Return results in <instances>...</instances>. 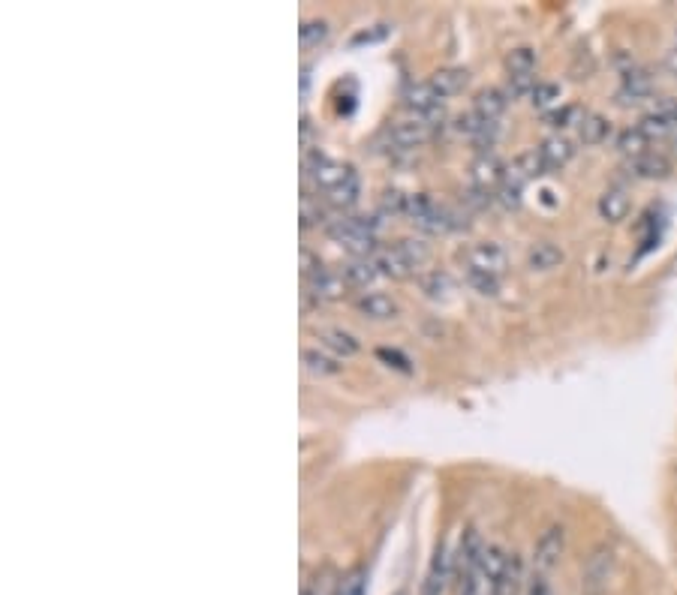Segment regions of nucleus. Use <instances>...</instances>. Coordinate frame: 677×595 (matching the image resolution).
Segmentation results:
<instances>
[{"label": "nucleus", "mask_w": 677, "mask_h": 595, "mask_svg": "<svg viewBox=\"0 0 677 595\" xmlns=\"http://www.w3.org/2000/svg\"><path fill=\"white\" fill-rule=\"evenodd\" d=\"M662 70H665L671 79H677V46H671V49L662 55Z\"/></svg>", "instance_id": "c9c22d12"}, {"label": "nucleus", "mask_w": 677, "mask_h": 595, "mask_svg": "<svg viewBox=\"0 0 677 595\" xmlns=\"http://www.w3.org/2000/svg\"><path fill=\"white\" fill-rule=\"evenodd\" d=\"M452 574H455V556H449L446 547H440L437 556H434V562H431V568H428L422 595H443L446 586H449V580H452Z\"/></svg>", "instance_id": "1a4fd4ad"}, {"label": "nucleus", "mask_w": 677, "mask_h": 595, "mask_svg": "<svg viewBox=\"0 0 677 595\" xmlns=\"http://www.w3.org/2000/svg\"><path fill=\"white\" fill-rule=\"evenodd\" d=\"M464 262H467V271H479V274H491V277H500L509 265V256L500 244L494 241H485V244H476L464 253Z\"/></svg>", "instance_id": "20e7f679"}, {"label": "nucleus", "mask_w": 677, "mask_h": 595, "mask_svg": "<svg viewBox=\"0 0 677 595\" xmlns=\"http://www.w3.org/2000/svg\"><path fill=\"white\" fill-rule=\"evenodd\" d=\"M524 595H551V586H548V580H545V574H539V577H533L530 580V586H527V592Z\"/></svg>", "instance_id": "e433bc0d"}, {"label": "nucleus", "mask_w": 677, "mask_h": 595, "mask_svg": "<svg viewBox=\"0 0 677 595\" xmlns=\"http://www.w3.org/2000/svg\"><path fill=\"white\" fill-rule=\"evenodd\" d=\"M404 103L410 109V115H419V118H428L434 124L443 121V97L434 91L431 82H419V85H410L407 94H404Z\"/></svg>", "instance_id": "7ed1b4c3"}, {"label": "nucleus", "mask_w": 677, "mask_h": 595, "mask_svg": "<svg viewBox=\"0 0 677 595\" xmlns=\"http://www.w3.org/2000/svg\"><path fill=\"white\" fill-rule=\"evenodd\" d=\"M301 361H304V370L313 373V376H337L341 373V361L319 352V349H304Z\"/></svg>", "instance_id": "aec40b11"}, {"label": "nucleus", "mask_w": 677, "mask_h": 595, "mask_svg": "<svg viewBox=\"0 0 677 595\" xmlns=\"http://www.w3.org/2000/svg\"><path fill=\"white\" fill-rule=\"evenodd\" d=\"M506 166L494 157V154H479V160L473 163V187L485 190V193H497L503 184Z\"/></svg>", "instance_id": "6e6552de"}, {"label": "nucleus", "mask_w": 677, "mask_h": 595, "mask_svg": "<svg viewBox=\"0 0 677 595\" xmlns=\"http://www.w3.org/2000/svg\"><path fill=\"white\" fill-rule=\"evenodd\" d=\"M398 250L404 253V259L410 262V268L416 271V268H422L428 259H431V247L422 241V238H404L401 244H398Z\"/></svg>", "instance_id": "393cba45"}, {"label": "nucleus", "mask_w": 677, "mask_h": 595, "mask_svg": "<svg viewBox=\"0 0 677 595\" xmlns=\"http://www.w3.org/2000/svg\"><path fill=\"white\" fill-rule=\"evenodd\" d=\"M365 586H368L365 571H353L347 580H341V586H337L331 595H365Z\"/></svg>", "instance_id": "473e14b6"}, {"label": "nucleus", "mask_w": 677, "mask_h": 595, "mask_svg": "<svg viewBox=\"0 0 677 595\" xmlns=\"http://www.w3.org/2000/svg\"><path fill=\"white\" fill-rule=\"evenodd\" d=\"M307 286H310V295H313L316 301H334V298H341V295L350 289L347 280H344V274L328 271V268H322L316 277H310Z\"/></svg>", "instance_id": "9b49d317"}, {"label": "nucleus", "mask_w": 677, "mask_h": 595, "mask_svg": "<svg viewBox=\"0 0 677 595\" xmlns=\"http://www.w3.org/2000/svg\"><path fill=\"white\" fill-rule=\"evenodd\" d=\"M668 145L674 148V154H677V112L671 115V130H668Z\"/></svg>", "instance_id": "58836bf2"}, {"label": "nucleus", "mask_w": 677, "mask_h": 595, "mask_svg": "<svg viewBox=\"0 0 677 595\" xmlns=\"http://www.w3.org/2000/svg\"><path fill=\"white\" fill-rule=\"evenodd\" d=\"M434 130H437L434 121L419 118V115H410V118L395 121V124L389 127V136H392V142L401 145V148H419V145H425V142L434 136Z\"/></svg>", "instance_id": "39448f33"}, {"label": "nucleus", "mask_w": 677, "mask_h": 595, "mask_svg": "<svg viewBox=\"0 0 677 595\" xmlns=\"http://www.w3.org/2000/svg\"><path fill=\"white\" fill-rule=\"evenodd\" d=\"M650 139L638 130V124L635 127H629V130H623L620 133V139H617V148L629 157V160H635V157H644V154H650Z\"/></svg>", "instance_id": "4be33fe9"}, {"label": "nucleus", "mask_w": 677, "mask_h": 595, "mask_svg": "<svg viewBox=\"0 0 677 595\" xmlns=\"http://www.w3.org/2000/svg\"><path fill=\"white\" fill-rule=\"evenodd\" d=\"M509 556L497 544H485L476 565L461 577V595H503Z\"/></svg>", "instance_id": "f257e3e1"}, {"label": "nucleus", "mask_w": 677, "mask_h": 595, "mask_svg": "<svg viewBox=\"0 0 677 595\" xmlns=\"http://www.w3.org/2000/svg\"><path fill=\"white\" fill-rule=\"evenodd\" d=\"M304 172L310 175V181H313V184H316L325 196L356 175L350 166H341V163H334V160H328V157H322V154H313V157L307 160Z\"/></svg>", "instance_id": "f03ea898"}, {"label": "nucleus", "mask_w": 677, "mask_h": 595, "mask_svg": "<svg viewBox=\"0 0 677 595\" xmlns=\"http://www.w3.org/2000/svg\"><path fill=\"white\" fill-rule=\"evenodd\" d=\"M356 199H359V178L356 175L350 181H344L337 190L328 193V202L337 205V208H350V205H356Z\"/></svg>", "instance_id": "bb28decb"}, {"label": "nucleus", "mask_w": 677, "mask_h": 595, "mask_svg": "<svg viewBox=\"0 0 677 595\" xmlns=\"http://www.w3.org/2000/svg\"><path fill=\"white\" fill-rule=\"evenodd\" d=\"M560 262H563V250H560L557 244H551V241H539V244H533L530 253H527V265H530L533 271H551V268H557Z\"/></svg>", "instance_id": "6ab92c4d"}, {"label": "nucleus", "mask_w": 677, "mask_h": 595, "mask_svg": "<svg viewBox=\"0 0 677 595\" xmlns=\"http://www.w3.org/2000/svg\"><path fill=\"white\" fill-rule=\"evenodd\" d=\"M431 85L440 97H455L470 85V73L464 67H446V70H437L431 76Z\"/></svg>", "instance_id": "dca6fc26"}, {"label": "nucleus", "mask_w": 677, "mask_h": 595, "mask_svg": "<svg viewBox=\"0 0 677 595\" xmlns=\"http://www.w3.org/2000/svg\"><path fill=\"white\" fill-rule=\"evenodd\" d=\"M319 340H322V346L328 349V352H334L337 358H353V355H359V340L350 334V331H344V328H322L319 334H316Z\"/></svg>", "instance_id": "ddd939ff"}, {"label": "nucleus", "mask_w": 677, "mask_h": 595, "mask_svg": "<svg viewBox=\"0 0 677 595\" xmlns=\"http://www.w3.org/2000/svg\"><path fill=\"white\" fill-rule=\"evenodd\" d=\"M557 100H560V88L551 85V82H539L536 91H533V97H530V103H533L536 109H551Z\"/></svg>", "instance_id": "cd10ccee"}, {"label": "nucleus", "mask_w": 677, "mask_h": 595, "mask_svg": "<svg viewBox=\"0 0 677 595\" xmlns=\"http://www.w3.org/2000/svg\"><path fill=\"white\" fill-rule=\"evenodd\" d=\"M386 34H389V28H386V25H383V28H380V31H371V34H368V31H365V34H359V37H356V40H353V43H377V40H383V37H386Z\"/></svg>", "instance_id": "4c0bfd02"}, {"label": "nucleus", "mask_w": 677, "mask_h": 595, "mask_svg": "<svg viewBox=\"0 0 677 595\" xmlns=\"http://www.w3.org/2000/svg\"><path fill=\"white\" fill-rule=\"evenodd\" d=\"M626 214H629V196H626V190L614 187V190H605L599 196V217L605 223H620V220H626Z\"/></svg>", "instance_id": "a211bd4d"}, {"label": "nucleus", "mask_w": 677, "mask_h": 595, "mask_svg": "<svg viewBox=\"0 0 677 595\" xmlns=\"http://www.w3.org/2000/svg\"><path fill=\"white\" fill-rule=\"evenodd\" d=\"M545 121H548L551 127H557V130L572 127V124H581V118H578V109H575V106L554 109V112H548V115H545Z\"/></svg>", "instance_id": "7c9ffc66"}, {"label": "nucleus", "mask_w": 677, "mask_h": 595, "mask_svg": "<svg viewBox=\"0 0 677 595\" xmlns=\"http://www.w3.org/2000/svg\"><path fill=\"white\" fill-rule=\"evenodd\" d=\"M653 94V76L641 67H629L623 70V82H620V103H641L650 100Z\"/></svg>", "instance_id": "0eeeda50"}, {"label": "nucleus", "mask_w": 677, "mask_h": 595, "mask_svg": "<svg viewBox=\"0 0 677 595\" xmlns=\"http://www.w3.org/2000/svg\"><path fill=\"white\" fill-rule=\"evenodd\" d=\"M319 271H322V262H319L310 250H301V274H304V280L316 277Z\"/></svg>", "instance_id": "f704fd0d"}, {"label": "nucleus", "mask_w": 677, "mask_h": 595, "mask_svg": "<svg viewBox=\"0 0 677 595\" xmlns=\"http://www.w3.org/2000/svg\"><path fill=\"white\" fill-rule=\"evenodd\" d=\"M536 76H509V88H506V97H533L536 91Z\"/></svg>", "instance_id": "c756f323"}, {"label": "nucleus", "mask_w": 677, "mask_h": 595, "mask_svg": "<svg viewBox=\"0 0 677 595\" xmlns=\"http://www.w3.org/2000/svg\"><path fill=\"white\" fill-rule=\"evenodd\" d=\"M611 133V124L602 118V115H584L581 124H578V139L584 145H602Z\"/></svg>", "instance_id": "412c9836"}, {"label": "nucleus", "mask_w": 677, "mask_h": 595, "mask_svg": "<svg viewBox=\"0 0 677 595\" xmlns=\"http://www.w3.org/2000/svg\"><path fill=\"white\" fill-rule=\"evenodd\" d=\"M356 310L368 319H377V322H386V319H395L398 316V304L383 295V292H365L356 298Z\"/></svg>", "instance_id": "f8f14e48"}, {"label": "nucleus", "mask_w": 677, "mask_h": 595, "mask_svg": "<svg viewBox=\"0 0 677 595\" xmlns=\"http://www.w3.org/2000/svg\"><path fill=\"white\" fill-rule=\"evenodd\" d=\"M629 169L635 172V178H665L671 166H668V160L659 157V154H644V157L629 160Z\"/></svg>", "instance_id": "5701e85b"}, {"label": "nucleus", "mask_w": 677, "mask_h": 595, "mask_svg": "<svg viewBox=\"0 0 677 595\" xmlns=\"http://www.w3.org/2000/svg\"><path fill=\"white\" fill-rule=\"evenodd\" d=\"M467 283H470L479 295H497V292H500V277H491V274L467 271Z\"/></svg>", "instance_id": "c85d7f7f"}, {"label": "nucleus", "mask_w": 677, "mask_h": 595, "mask_svg": "<svg viewBox=\"0 0 677 595\" xmlns=\"http://www.w3.org/2000/svg\"><path fill=\"white\" fill-rule=\"evenodd\" d=\"M506 106H509V97H506V91H500V88H485V91H479L476 100H473V112H476L479 118H485V121H500L503 112H506Z\"/></svg>", "instance_id": "4468645a"}, {"label": "nucleus", "mask_w": 677, "mask_h": 595, "mask_svg": "<svg viewBox=\"0 0 677 595\" xmlns=\"http://www.w3.org/2000/svg\"><path fill=\"white\" fill-rule=\"evenodd\" d=\"M322 214H319V205H313V199L310 196H301V226L307 229L310 223H316Z\"/></svg>", "instance_id": "72a5a7b5"}, {"label": "nucleus", "mask_w": 677, "mask_h": 595, "mask_svg": "<svg viewBox=\"0 0 677 595\" xmlns=\"http://www.w3.org/2000/svg\"><path fill=\"white\" fill-rule=\"evenodd\" d=\"M325 37H328V25L319 22V19H307V22H301V28H298V40H301L304 49H313V46L325 43Z\"/></svg>", "instance_id": "a878e982"}, {"label": "nucleus", "mask_w": 677, "mask_h": 595, "mask_svg": "<svg viewBox=\"0 0 677 595\" xmlns=\"http://www.w3.org/2000/svg\"><path fill=\"white\" fill-rule=\"evenodd\" d=\"M422 289H425V292H428L431 298H440V295H446V292L452 289V280H449L446 274L434 271V274L422 277Z\"/></svg>", "instance_id": "2f4dec72"}, {"label": "nucleus", "mask_w": 677, "mask_h": 595, "mask_svg": "<svg viewBox=\"0 0 677 595\" xmlns=\"http://www.w3.org/2000/svg\"><path fill=\"white\" fill-rule=\"evenodd\" d=\"M341 274H344L347 286H353V289H368V286L380 277V268H377V262H374L371 256H359V259H353Z\"/></svg>", "instance_id": "f3484780"}, {"label": "nucleus", "mask_w": 677, "mask_h": 595, "mask_svg": "<svg viewBox=\"0 0 677 595\" xmlns=\"http://www.w3.org/2000/svg\"><path fill=\"white\" fill-rule=\"evenodd\" d=\"M371 259L377 262L380 274L395 277V280H404V277L413 271V268H410V262L404 259V253L398 250V244H395V247H377Z\"/></svg>", "instance_id": "2eb2a0df"}, {"label": "nucleus", "mask_w": 677, "mask_h": 595, "mask_svg": "<svg viewBox=\"0 0 677 595\" xmlns=\"http://www.w3.org/2000/svg\"><path fill=\"white\" fill-rule=\"evenodd\" d=\"M536 151H539V157H542L545 172H557V169H563V166L572 160L575 145H572L566 136H551V139H545Z\"/></svg>", "instance_id": "9d476101"}, {"label": "nucleus", "mask_w": 677, "mask_h": 595, "mask_svg": "<svg viewBox=\"0 0 677 595\" xmlns=\"http://www.w3.org/2000/svg\"><path fill=\"white\" fill-rule=\"evenodd\" d=\"M506 70H509V76H533L536 73V52L530 46L512 49L506 55Z\"/></svg>", "instance_id": "b1692460"}, {"label": "nucleus", "mask_w": 677, "mask_h": 595, "mask_svg": "<svg viewBox=\"0 0 677 595\" xmlns=\"http://www.w3.org/2000/svg\"><path fill=\"white\" fill-rule=\"evenodd\" d=\"M563 538H566L563 526H551V529L542 532V538L536 541V553H533V562H536L539 574H545V571H551L557 565V559L563 553Z\"/></svg>", "instance_id": "423d86ee"}]
</instances>
